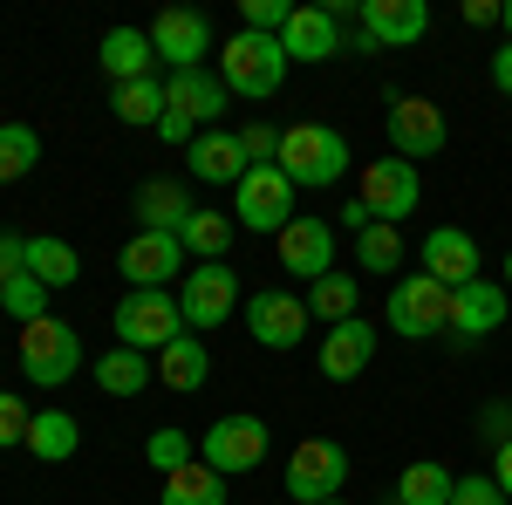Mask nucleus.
<instances>
[{
	"mask_svg": "<svg viewBox=\"0 0 512 505\" xmlns=\"http://www.w3.org/2000/svg\"><path fill=\"white\" fill-rule=\"evenodd\" d=\"M280 171L294 178V192H321V185H342L349 171V137L328 130V123H287L280 130Z\"/></svg>",
	"mask_w": 512,
	"mask_h": 505,
	"instance_id": "nucleus-1",
	"label": "nucleus"
},
{
	"mask_svg": "<svg viewBox=\"0 0 512 505\" xmlns=\"http://www.w3.org/2000/svg\"><path fill=\"white\" fill-rule=\"evenodd\" d=\"M110 328H117V349L158 355V349H171V342L185 335V308H178L171 287H137V294H123V301H117Z\"/></svg>",
	"mask_w": 512,
	"mask_h": 505,
	"instance_id": "nucleus-2",
	"label": "nucleus"
},
{
	"mask_svg": "<svg viewBox=\"0 0 512 505\" xmlns=\"http://www.w3.org/2000/svg\"><path fill=\"white\" fill-rule=\"evenodd\" d=\"M219 82L233 89V96H274L280 82H287V55H280V35H253V28H239L226 48H219Z\"/></svg>",
	"mask_w": 512,
	"mask_h": 505,
	"instance_id": "nucleus-3",
	"label": "nucleus"
},
{
	"mask_svg": "<svg viewBox=\"0 0 512 505\" xmlns=\"http://www.w3.org/2000/svg\"><path fill=\"white\" fill-rule=\"evenodd\" d=\"M76 369H82V328L76 321H35V328H21V376L35 389H62V383H76Z\"/></svg>",
	"mask_w": 512,
	"mask_h": 505,
	"instance_id": "nucleus-4",
	"label": "nucleus"
},
{
	"mask_svg": "<svg viewBox=\"0 0 512 505\" xmlns=\"http://www.w3.org/2000/svg\"><path fill=\"white\" fill-rule=\"evenodd\" d=\"M383 321H390L403 342H431V335H444V328H451V287H444V280H431V273H403V280L390 287Z\"/></svg>",
	"mask_w": 512,
	"mask_h": 505,
	"instance_id": "nucleus-5",
	"label": "nucleus"
},
{
	"mask_svg": "<svg viewBox=\"0 0 512 505\" xmlns=\"http://www.w3.org/2000/svg\"><path fill=\"white\" fill-rule=\"evenodd\" d=\"M362 212L376 219V226H403L410 212H417V198H424V178H417V164L410 157H376V164H362Z\"/></svg>",
	"mask_w": 512,
	"mask_h": 505,
	"instance_id": "nucleus-6",
	"label": "nucleus"
},
{
	"mask_svg": "<svg viewBox=\"0 0 512 505\" xmlns=\"http://www.w3.org/2000/svg\"><path fill=\"white\" fill-rule=\"evenodd\" d=\"M301 212H294V178L280 171V164H253L246 178H239V212L233 226H246V233H287Z\"/></svg>",
	"mask_w": 512,
	"mask_h": 505,
	"instance_id": "nucleus-7",
	"label": "nucleus"
},
{
	"mask_svg": "<svg viewBox=\"0 0 512 505\" xmlns=\"http://www.w3.org/2000/svg\"><path fill=\"white\" fill-rule=\"evenodd\" d=\"M342 485H349V451L335 437H301L294 458H287V492H294V505L342 499Z\"/></svg>",
	"mask_w": 512,
	"mask_h": 505,
	"instance_id": "nucleus-8",
	"label": "nucleus"
},
{
	"mask_svg": "<svg viewBox=\"0 0 512 505\" xmlns=\"http://www.w3.org/2000/svg\"><path fill=\"white\" fill-rule=\"evenodd\" d=\"M117 273L130 280V294H137V287H171V280L185 273V239L178 233H144V226H137V233L117 246Z\"/></svg>",
	"mask_w": 512,
	"mask_h": 505,
	"instance_id": "nucleus-9",
	"label": "nucleus"
},
{
	"mask_svg": "<svg viewBox=\"0 0 512 505\" xmlns=\"http://www.w3.org/2000/svg\"><path fill=\"white\" fill-rule=\"evenodd\" d=\"M198 458L219 471V478H239V471H253L260 458H267V424L260 417H219V424L198 437Z\"/></svg>",
	"mask_w": 512,
	"mask_h": 505,
	"instance_id": "nucleus-10",
	"label": "nucleus"
},
{
	"mask_svg": "<svg viewBox=\"0 0 512 505\" xmlns=\"http://www.w3.org/2000/svg\"><path fill=\"white\" fill-rule=\"evenodd\" d=\"M308 301H294L287 287H260V294H246V335L260 342V349H301V335H308Z\"/></svg>",
	"mask_w": 512,
	"mask_h": 505,
	"instance_id": "nucleus-11",
	"label": "nucleus"
},
{
	"mask_svg": "<svg viewBox=\"0 0 512 505\" xmlns=\"http://www.w3.org/2000/svg\"><path fill=\"white\" fill-rule=\"evenodd\" d=\"M390 157H437L451 144V130H444V110H437L431 96H390Z\"/></svg>",
	"mask_w": 512,
	"mask_h": 505,
	"instance_id": "nucleus-12",
	"label": "nucleus"
},
{
	"mask_svg": "<svg viewBox=\"0 0 512 505\" xmlns=\"http://www.w3.org/2000/svg\"><path fill=\"white\" fill-rule=\"evenodd\" d=\"M178 308H185V328H226L239 308V273L226 260H205V267L185 273V294H178Z\"/></svg>",
	"mask_w": 512,
	"mask_h": 505,
	"instance_id": "nucleus-13",
	"label": "nucleus"
},
{
	"mask_svg": "<svg viewBox=\"0 0 512 505\" xmlns=\"http://www.w3.org/2000/svg\"><path fill=\"white\" fill-rule=\"evenodd\" d=\"M151 48H158V62H171V76H185V69H205L212 28H205V14H192V7H164L158 21H151Z\"/></svg>",
	"mask_w": 512,
	"mask_h": 505,
	"instance_id": "nucleus-14",
	"label": "nucleus"
},
{
	"mask_svg": "<svg viewBox=\"0 0 512 505\" xmlns=\"http://www.w3.org/2000/svg\"><path fill=\"white\" fill-rule=\"evenodd\" d=\"M355 14H362V48H410L431 28L424 0H362Z\"/></svg>",
	"mask_w": 512,
	"mask_h": 505,
	"instance_id": "nucleus-15",
	"label": "nucleus"
},
{
	"mask_svg": "<svg viewBox=\"0 0 512 505\" xmlns=\"http://www.w3.org/2000/svg\"><path fill=\"white\" fill-rule=\"evenodd\" d=\"M274 246H280V267L294 273V280H308V287H315L321 273H335V226L328 219H294Z\"/></svg>",
	"mask_w": 512,
	"mask_h": 505,
	"instance_id": "nucleus-16",
	"label": "nucleus"
},
{
	"mask_svg": "<svg viewBox=\"0 0 512 505\" xmlns=\"http://www.w3.org/2000/svg\"><path fill=\"white\" fill-rule=\"evenodd\" d=\"M280 55L287 62H335L342 55V21L328 7H294V21L280 28Z\"/></svg>",
	"mask_w": 512,
	"mask_h": 505,
	"instance_id": "nucleus-17",
	"label": "nucleus"
},
{
	"mask_svg": "<svg viewBox=\"0 0 512 505\" xmlns=\"http://www.w3.org/2000/svg\"><path fill=\"white\" fill-rule=\"evenodd\" d=\"M376 362V328L355 314V321H335L328 335H321V376L328 383H355L362 369Z\"/></svg>",
	"mask_w": 512,
	"mask_h": 505,
	"instance_id": "nucleus-18",
	"label": "nucleus"
},
{
	"mask_svg": "<svg viewBox=\"0 0 512 505\" xmlns=\"http://www.w3.org/2000/svg\"><path fill=\"white\" fill-rule=\"evenodd\" d=\"M424 273H431V280H444L451 294H458V287H472V280H478V239L458 233V226L424 233Z\"/></svg>",
	"mask_w": 512,
	"mask_h": 505,
	"instance_id": "nucleus-19",
	"label": "nucleus"
},
{
	"mask_svg": "<svg viewBox=\"0 0 512 505\" xmlns=\"http://www.w3.org/2000/svg\"><path fill=\"white\" fill-rule=\"evenodd\" d=\"M185 164H192L198 185H239L253 164H246V151H239L233 130H198L192 144H185Z\"/></svg>",
	"mask_w": 512,
	"mask_h": 505,
	"instance_id": "nucleus-20",
	"label": "nucleus"
},
{
	"mask_svg": "<svg viewBox=\"0 0 512 505\" xmlns=\"http://www.w3.org/2000/svg\"><path fill=\"white\" fill-rule=\"evenodd\" d=\"M499 321H506V287H499V280H485V273H478L472 287H458V294H451V335L478 342V335H492Z\"/></svg>",
	"mask_w": 512,
	"mask_h": 505,
	"instance_id": "nucleus-21",
	"label": "nucleus"
},
{
	"mask_svg": "<svg viewBox=\"0 0 512 505\" xmlns=\"http://www.w3.org/2000/svg\"><path fill=\"white\" fill-rule=\"evenodd\" d=\"M226 103H233V89L219 76H205V69H185V76L164 82V110H178L185 123H212L226 117Z\"/></svg>",
	"mask_w": 512,
	"mask_h": 505,
	"instance_id": "nucleus-22",
	"label": "nucleus"
},
{
	"mask_svg": "<svg viewBox=\"0 0 512 505\" xmlns=\"http://www.w3.org/2000/svg\"><path fill=\"white\" fill-rule=\"evenodd\" d=\"M96 62H103V76L117 82H144L151 76V62H158V48H151V28H110L103 48H96Z\"/></svg>",
	"mask_w": 512,
	"mask_h": 505,
	"instance_id": "nucleus-23",
	"label": "nucleus"
},
{
	"mask_svg": "<svg viewBox=\"0 0 512 505\" xmlns=\"http://www.w3.org/2000/svg\"><path fill=\"white\" fill-rule=\"evenodd\" d=\"M28 273H35L48 294H62V287L82 280V253L69 246V239H55V233H35L28 239Z\"/></svg>",
	"mask_w": 512,
	"mask_h": 505,
	"instance_id": "nucleus-24",
	"label": "nucleus"
},
{
	"mask_svg": "<svg viewBox=\"0 0 512 505\" xmlns=\"http://www.w3.org/2000/svg\"><path fill=\"white\" fill-rule=\"evenodd\" d=\"M192 212H198V205L185 198V185H171V178H151V185L137 192V219H144V233H185Z\"/></svg>",
	"mask_w": 512,
	"mask_h": 505,
	"instance_id": "nucleus-25",
	"label": "nucleus"
},
{
	"mask_svg": "<svg viewBox=\"0 0 512 505\" xmlns=\"http://www.w3.org/2000/svg\"><path fill=\"white\" fill-rule=\"evenodd\" d=\"M205 376H212V355H205V342H198V335H178L171 349H158V383L164 389L192 396V389H205Z\"/></svg>",
	"mask_w": 512,
	"mask_h": 505,
	"instance_id": "nucleus-26",
	"label": "nucleus"
},
{
	"mask_svg": "<svg viewBox=\"0 0 512 505\" xmlns=\"http://www.w3.org/2000/svg\"><path fill=\"white\" fill-rule=\"evenodd\" d=\"M82 444V424L69 410H35V424H28V451H35L41 465H69Z\"/></svg>",
	"mask_w": 512,
	"mask_h": 505,
	"instance_id": "nucleus-27",
	"label": "nucleus"
},
{
	"mask_svg": "<svg viewBox=\"0 0 512 505\" xmlns=\"http://www.w3.org/2000/svg\"><path fill=\"white\" fill-rule=\"evenodd\" d=\"M451 492H458V478L437 465V458H417V465H403L390 505H451Z\"/></svg>",
	"mask_w": 512,
	"mask_h": 505,
	"instance_id": "nucleus-28",
	"label": "nucleus"
},
{
	"mask_svg": "<svg viewBox=\"0 0 512 505\" xmlns=\"http://www.w3.org/2000/svg\"><path fill=\"white\" fill-rule=\"evenodd\" d=\"M158 505H226V478L198 458V465H185V471H171V478H164Z\"/></svg>",
	"mask_w": 512,
	"mask_h": 505,
	"instance_id": "nucleus-29",
	"label": "nucleus"
},
{
	"mask_svg": "<svg viewBox=\"0 0 512 505\" xmlns=\"http://www.w3.org/2000/svg\"><path fill=\"white\" fill-rule=\"evenodd\" d=\"M96 389H103V396H144V389H151V362L137 349L96 355Z\"/></svg>",
	"mask_w": 512,
	"mask_h": 505,
	"instance_id": "nucleus-30",
	"label": "nucleus"
},
{
	"mask_svg": "<svg viewBox=\"0 0 512 505\" xmlns=\"http://www.w3.org/2000/svg\"><path fill=\"white\" fill-rule=\"evenodd\" d=\"M110 110H117V123H130V130H158L164 123V82L158 76L123 82L117 96H110Z\"/></svg>",
	"mask_w": 512,
	"mask_h": 505,
	"instance_id": "nucleus-31",
	"label": "nucleus"
},
{
	"mask_svg": "<svg viewBox=\"0 0 512 505\" xmlns=\"http://www.w3.org/2000/svg\"><path fill=\"white\" fill-rule=\"evenodd\" d=\"M233 219H226V212H212V205H198L192 219H185V253H198V267H205V260H226V246H233Z\"/></svg>",
	"mask_w": 512,
	"mask_h": 505,
	"instance_id": "nucleus-32",
	"label": "nucleus"
},
{
	"mask_svg": "<svg viewBox=\"0 0 512 505\" xmlns=\"http://www.w3.org/2000/svg\"><path fill=\"white\" fill-rule=\"evenodd\" d=\"M355 301H362V287H355V273H321L315 287H308V314L315 321H355Z\"/></svg>",
	"mask_w": 512,
	"mask_h": 505,
	"instance_id": "nucleus-33",
	"label": "nucleus"
},
{
	"mask_svg": "<svg viewBox=\"0 0 512 505\" xmlns=\"http://www.w3.org/2000/svg\"><path fill=\"white\" fill-rule=\"evenodd\" d=\"M35 164H41L35 123H0V185H21Z\"/></svg>",
	"mask_w": 512,
	"mask_h": 505,
	"instance_id": "nucleus-34",
	"label": "nucleus"
},
{
	"mask_svg": "<svg viewBox=\"0 0 512 505\" xmlns=\"http://www.w3.org/2000/svg\"><path fill=\"white\" fill-rule=\"evenodd\" d=\"M355 267L362 273H396L403 267V226H362V233H355Z\"/></svg>",
	"mask_w": 512,
	"mask_h": 505,
	"instance_id": "nucleus-35",
	"label": "nucleus"
},
{
	"mask_svg": "<svg viewBox=\"0 0 512 505\" xmlns=\"http://www.w3.org/2000/svg\"><path fill=\"white\" fill-rule=\"evenodd\" d=\"M0 308L14 314L21 328H35V321H48V287H41L35 273H14V280L0 287Z\"/></svg>",
	"mask_w": 512,
	"mask_h": 505,
	"instance_id": "nucleus-36",
	"label": "nucleus"
},
{
	"mask_svg": "<svg viewBox=\"0 0 512 505\" xmlns=\"http://www.w3.org/2000/svg\"><path fill=\"white\" fill-rule=\"evenodd\" d=\"M144 458L171 478V471H185V465H198V437H185L178 424H164V430H151V444H144Z\"/></svg>",
	"mask_w": 512,
	"mask_h": 505,
	"instance_id": "nucleus-37",
	"label": "nucleus"
},
{
	"mask_svg": "<svg viewBox=\"0 0 512 505\" xmlns=\"http://www.w3.org/2000/svg\"><path fill=\"white\" fill-rule=\"evenodd\" d=\"M294 21V0H246L239 7V28H253V35H280Z\"/></svg>",
	"mask_w": 512,
	"mask_h": 505,
	"instance_id": "nucleus-38",
	"label": "nucleus"
},
{
	"mask_svg": "<svg viewBox=\"0 0 512 505\" xmlns=\"http://www.w3.org/2000/svg\"><path fill=\"white\" fill-rule=\"evenodd\" d=\"M28 424H35V410L14 396V389H0V451H14V444H28Z\"/></svg>",
	"mask_w": 512,
	"mask_h": 505,
	"instance_id": "nucleus-39",
	"label": "nucleus"
},
{
	"mask_svg": "<svg viewBox=\"0 0 512 505\" xmlns=\"http://www.w3.org/2000/svg\"><path fill=\"white\" fill-rule=\"evenodd\" d=\"M239 151H246V164H274L280 157V130L274 123H246V130H239Z\"/></svg>",
	"mask_w": 512,
	"mask_h": 505,
	"instance_id": "nucleus-40",
	"label": "nucleus"
},
{
	"mask_svg": "<svg viewBox=\"0 0 512 505\" xmlns=\"http://www.w3.org/2000/svg\"><path fill=\"white\" fill-rule=\"evenodd\" d=\"M451 505H512L492 478H458V492H451Z\"/></svg>",
	"mask_w": 512,
	"mask_h": 505,
	"instance_id": "nucleus-41",
	"label": "nucleus"
},
{
	"mask_svg": "<svg viewBox=\"0 0 512 505\" xmlns=\"http://www.w3.org/2000/svg\"><path fill=\"white\" fill-rule=\"evenodd\" d=\"M14 273H28V239L0 233V287H7V280H14Z\"/></svg>",
	"mask_w": 512,
	"mask_h": 505,
	"instance_id": "nucleus-42",
	"label": "nucleus"
},
{
	"mask_svg": "<svg viewBox=\"0 0 512 505\" xmlns=\"http://www.w3.org/2000/svg\"><path fill=\"white\" fill-rule=\"evenodd\" d=\"M465 21L472 28H492V21H506V7L499 0H465Z\"/></svg>",
	"mask_w": 512,
	"mask_h": 505,
	"instance_id": "nucleus-43",
	"label": "nucleus"
},
{
	"mask_svg": "<svg viewBox=\"0 0 512 505\" xmlns=\"http://www.w3.org/2000/svg\"><path fill=\"white\" fill-rule=\"evenodd\" d=\"M492 89H499V96H512V41L492 55Z\"/></svg>",
	"mask_w": 512,
	"mask_h": 505,
	"instance_id": "nucleus-44",
	"label": "nucleus"
},
{
	"mask_svg": "<svg viewBox=\"0 0 512 505\" xmlns=\"http://www.w3.org/2000/svg\"><path fill=\"white\" fill-rule=\"evenodd\" d=\"M492 485H499V492L512 499V437L499 444V458H492Z\"/></svg>",
	"mask_w": 512,
	"mask_h": 505,
	"instance_id": "nucleus-45",
	"label": "nucleus"
},
{
	"mask_svg": "<svg viewBox=\"0 0 512 505\" xmlns=\"http://www.w3.org/2000/svg\"><path fill=\"white\" fill-rule=\"evenodd\" d=\"M192 130H198V123H185L178 110H164V123H158V137H164V144H185Z\"/></svg>",
	"mask_w": 512,
	"mask_h": 505,
	"instance_id": "nucleus-46",
	"label": "nucleus"
},
{
	"mask_svg": "<svg viewBox=\"0 0 512 505\" xmlns=\"http://www.w3.org/2000/svg\"><path fill=\"white\" fill-rule=\"evenodd\" d=\"M506 41H512V0H506Z\"/></svg>",
	"mask_w": 512,
	"mask_h": 505,
	"instance_id": "nucleus-47",
	"label": "nucleus"
},
{
	"mask_svg": "<svg viewBox=\"0 0 512 505\" xmlns=\"http://www.w3.org/2000/svg\"><path fill=\"white\" fill-rule=\"evenodd\" d=\"M321 505H349V499H321Z\"/></svg>",
	"mask_w": 512,
	"mask_h": 505,
	"instance_id": "nucleus-48",
	"label": "nucleus"
},
{
	"mask_svg": "<svg viewBox=\"0 0 512 505\" xmlns=\"http://www.w3.org/2000/svg\"><path fill=\"white\" fill-rule=\"evenodd\" d=\"M506 273H512V253H506Z\"/></svg>",
	"mask_w": 512,
	"mask_h": 505,
	"instance_id": "nucleus-49",
	"label": "nucleus"
}]
</instances>
